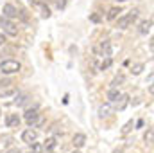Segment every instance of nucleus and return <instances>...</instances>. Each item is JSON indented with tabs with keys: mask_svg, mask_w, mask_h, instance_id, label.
<instances>
[{
	"mask_svg": "<svg viewBox=\"0 0 154 153\" xmlns=\"http://www.w3.org/2000/svg\"><path fill=\"white\" fill-rule=\"evenodd\" d=\"M22 69V65H20V61H16V60H4L2 63H0V70L4 72V74H14V72H18Z\"/></svg>",
	"mask_w": 154,
	"mask_h": 153,
	"instance_id": "1",
	"label": "nucleus"
},
{
	"mask_svg": "<svg viewBox=\"0 0 154 153\" xmlns=\"http://www.w3.org/2000/svg\"><path fill=\"white\" fill-rule=\"evenodd\" d=\"M136 18H138V11H131L129 15L120 16V18L116 20V27H118V29H127V27H129Z\"/></svg>",
	"mask_w": 154,
	"mask_h": 153,
	"instance_id": "2",
	"label": "nucleus"
},
{
	"mask_svg": "<svg viewBox=\"0 0 154 153\" xmlns=\"http://www.w3.org/2000/svg\"><path fill=\"white\" fill-rule=\"evenodd\" d=\"M0 27L4 29V33L7 34V36H16L18 34V27L13 24V22H9V18H0Z\"/></svg>",
	"mask_w": 154,
	"mask_h": 153,
	"instance_id": "3",
	"label": "nucleus"
},
{
	"mask_svg": "<svg viewBox=\"0 0 154 153\" xmlns=\"http://www.w3.org/2000/svg\"><path fill=\"white\" fill-rule=\"evenodd\" d=\"M36 139H38V133H36V130H32V128H27V130H23V132H22V142H25V144H32Z\"/></svg>",
	"mask_w": 154,
	"mask_h": 153,
	"instance_id": "4",
	"label": "nucleus"
},
{
	"mask_svg": "<svg viewBox=\"0 0 154 153\" xmlns=\"http://www.w3.org/2000/svg\"><path fill=\"white\" fill-rule=\"evenodd\" d=\"M113 103H115V110H124L129 105V96L127 94H120Z\"/></svg>",
	"mask_w": 154,
	"mask_h": 153,
	"instance_id": "5",
	"label": "nucleus"
},
{
	"mask_svg": "<svg viewBox=\"0 0 154 153\" xmlns=\"http://www.w3.org/2000/svg\"><path fill=\"white\" fill-rule=\"evenodd\" d=\"M2 13H4L5 18H16V16H18V9H16L13 4H5V5L2 7Z\"/></svg>",
	"mask_w": 154,
	"mask_h": 153,
	"instance_id": "6",
	"label": "nucleus"
},
{
	"mask_svg": "<svg viewBox=\"0 0 154 153\" xmlns=\"http://www.w3.org/2000/svg\"><path fill=\"white\" fill-rule=\"evenodd\" d=\"M72 144H74V148H75V150L82 148V146L86 144V135H84V133H75V135H74V139H72Z\"/></svg>",
	"mask_w": 154,
	"mask_h": 153,
	"instance_id": "7",
	"label": "nucleus"
},
{
	"mask_svg": "<svg viewBox=\"0 0 154 153\" xmlns=\"http://www.w3.org/2000/svg\"><path fill=\"white\" fill-rule=\"evenodd\" d=\"M5 124H7L9 128H16V126H20V117L16 114H9L5 117Z\"/></svg>",
	"mask_w": 154,
	"mask_h": 153,
	"instance_id": "8",
	"label": "nucleus"
},
{
	"mask_svg": "<svg viewBox=\"0 0 154 153\" xmlns=\"http://www.w3.org/2000/svg\"><path fill=\"white\" fill-rule=\"evenodd\" d=\"M38 115H39V114H38V106H34V108H27V110H25L23 119H25L27 122H31V121H34Z\"/></svg>",
	"mask_w": 154,
	"mask_h": 153,
	"instance_id": "9",
	"label": "nucleus"
},
{
	"mask_svg": "<svg viewBox=\"0 0 154 153\" xmlns=\"http://www.w3.org/2000/svg\"><path fill=\"white\" fill-rule=\"evenodd\" d=\"M151 29H152V20L149 18V20H143L142 24H140V34H147V33H151Z\"/></svg>",
	"mask_w": 154,
	"mask_h": 153,
	"instance_id": "10",
	"label": "nucleus"
},
{
	"mask_svg": "<svg viewBox=\"0 0 154 153\" xmlns=\"http://www.w3.org/2000/svg\"><path fill=\"white\" fill-rule=\"evenodd\" d=\"M57 146V139L56 137H48L45 142H43V150H48V151H54Z\"/></svg>",
	"mask_w": 154,
	"mask_h": 153,
	"instance_id": "11",
	"label": "nucleus"
},
{
	"mask_svg": "<svg viewBox=\"0 0 154 153\" xmlns=\"http://www.w3.org/2000/svg\"><path fill=\"white\" fill-rule=\"evenodd\" d=\"M100 52H102V56H106V58L111 56V43H109L108 40H104V41L100 43Z\"/></svg>",
	"mask_w": 154,
	"mask_h": 153,
	"instance_id": "12",
	"label": "nucleus"
},
{
	"mask_svg": "<svg viewBox=\"0 0 154 153\" xmlns=\"http://www.w3.org/2000/svg\"><path fill=\"white\" fill-rule=\"evenodd\" d=\"M111 112H113V106L108 103V105H102L100 108H99V117H108V115H111Z\"/></svg>",
	"mask_w": 154,
	"mask_h": 153,
	"instance_id": "13",
	"label": "nucleus"
},
{
	"mask_svg": "<svg viewBox=\"0 0 154 153\" xmlns=\"http://www.w3.org/2000/svg\"><path fill=\"white\" fill-rule=\"evenodd\" d=\"M118 96H120V92H118V88H116V86H111V88L108 90V99H109V103H113Z\"/></svg>",
	"mask_w": 154,
	"mask_h": 153,
	"instance_id": "14",
	"label": "nucleus"
},
{
	"mask_svg": "<svg viewBox=\"0 0 154 153\" xmlns=\"http://www.w3.org/2000/svg\"><path fill=\"white\" fill-rule=\"evenodd\" d=\"M118 13H122L120 7H111V9L108 11V20H115L116 16H118Z\"/></svg>",
	"mask_w": 154,
	"mask_h": 153,
	"instance_id": "15",
	"label": "nucleus"
},
{
	"mask_svg": "<svg viewBox=\"0 0 154 153\" xmlns=\"http://www.w3.org/2000/svg\"><path fill=\"white\" fill-rule=\"evenodd\" d=\"M145 69V65L143 63H136V65H133V69H131V72L134 74V76H138V74H142V70Z\"/></svg>",
	"mask_w": 154,
	"mask_h": 153,
	"instance_id": "16",
	"label": "nucleus"
},
{
	"mask_svg": "<svg viewBox=\"0 0 154 153\" xmlns=\"http://www.w3.org/2000/svg\"><path fill=\"white\" fill-rule=\"evenodd\" d=\"M133 126H134V122L133 121H129V122H125V126L122 128V135H127L131 130H133Z\"/></svg>",
	"mask_w": 154,
	"mask_h": 153,
	"instance_id": "17",
	"label": "nucleus"
},
{
	"mask_svg": "<svg viewBox=\"0 0 154 153\" xmlns=\"http://www.w3.org/2000/svg\"><path fill=\"white\" fill-rule=\"evenodd\" d=\"M27 101H29V96H27V94H23V96H20V97H18V99H16L14 103H16L18 106H22V105H25Z\"/></svg>",
	"mask_w": 154,
	"mask_h": 153,
	"instance_id": "18",
	"label": "nucleus"
},
{
	"mask_svg": "<svg viewBox=\"0 0 154 153\" xmlns=\"http://www.w3.org/2000/svg\"><path fill=\"white\" fill-rule=\"evenodd\" d=\"M43 151V144H39V142H32V153H41Z\"/></svg>",
	"mask_w": 154,
	"mask_h": 153,
	"instance_id": "19",
	"label": "nucleus"
},
{
	"mask_svg": "<svg viewBox=\"0 0 154 153\" xmlns=\"http://www.w3.org/2000/svg\"><path fill=\"white\" fill-rule=\"evenodd\" d=\"M48 16H50V9L41 5V18H48Z\"/></svg>",
	"mask_w": 154,
	"mask_h": 153,
	"instance_id": "20",
	"label": "nucleus"
},
{
	"mask_svg": "<svg viewBox=\"0 0 154 153\" xmlns=\"http://www.w3.org/2000/svg\"><path fill=\"white\" fill-rule=\"evenodd\" d=\"M120 83H124V76H116L111 85H113V86H120Z\"/></svg>",
	"mask_w": 154,
	"mask_h": 153,
	"instance_id": "21",
	"label": "nucleus"
},
{
	"mask_svg": "<svg viewBox=\"0 0 154 153\" xmlns=\"http://www.w3.org/2000/svg\"><path fill=\"white\" fill-rule=\"evenodd\" d=\"M109 65H111V60H109V58H108V60H106V61H102V63H100V70H104V69H108V67H109Z\"/></svg>",
	"mask_w": 154,
	"mask_h": 153,
	"instance_id": "22",
	"label": "nucleus"
},
{
	"mask_svg": "<svg viewBox=\"0 0 154 153\" xmlns=\"http://www.w3.org/2000/svg\"><path fill=\"white\" fill-rule=\"evenodd\" d=\"M56 5H57V9H65L66 0H56Z\"/></svg>",
	"mask_w": 154,
	"mask_h": 153,
	"instance_id": "23",
	"label": "nucleus"
},
{
	"mask_svg": "<svg viewBox=\"0 0 154 153\" xmlns=\"http://www.w3.org/2000/svg\"><path fill=\"white\" fill-rule=\"evenodd\" d=\"M90 20H91V22H100V15H99V13H93V15L90 16Z\"/></svg>",
	"mask_w": 154,
	"mask_h": 153,
	"instance_id": "24",
	"label": "nucleus"
},
{
	"mask_svg": "<svg viewBox=\"0 0 154 153\" xmlns=\"http://www.w3.org/2000/svg\"><path fill=\"white\" fill-rule=\"evenodd\" d=\"M145 141H147V142H152V130H151V128H149V132L145 133Z\"/></svg>",
	"mask_w": 154,
	"mask_h": 153,
	"instance_id": "25",
	"label": "nucleus"
},
{
	"mask_svg": "<svg viewBox=\"0 0 154 153\" xmlns=\"http://www.w3.org/2000/svg\"><path fill=\"white\" fill-rule=\"evenodd\" d=\"M14 92H16L14 88H13V90H7V92H2V97H9V96H13Z\"/></svg>",
	"mask_w": 154,
	"mask_h": 153,
	"instance_id": "26",
	"label": "nucleus"
},
{
	"mask_svg": "<svg viewBox=\"0 0 154 153\" xmlns=\"http://www.w3.org/2000/svg\"><path fill=\"white\" fill-rule=\"evenodd\" d=\"M4 41H5V36H4V34H0V47L4 45Z\"/></svg>",
	"mask_w": 154,
	"mask_h": 153,
	"instance_id": "27",
	"label": "nucleus"
},
{
	"mask_svg": "<svg viewBox=\"0 0 154 153\" xmlns=\"http://www.w3.org/2000/svg\"><path fill=\"white\" fill-rule=\"evenodd\" d=\"M29 2H31V4H32V5H38V4H39L38 0H29Z\"/></svg>",
	"mask_w": 154,
	"mask_h": 153,
	"instance_id": "28",
	"label": "nucleus"
},
{
	"mask_svg": "<svg viewBox=\"0 0 154 153\" xmlns=\"http://www.w3.org/2000/svg\"><path fill=\"white\" fill-rule=\"evenodd\" d=\"M122 151H124L122 148H116V150H115V151H113V153H122Z\"/></svg>",
	"mask_w": 154,
	"mask_h": 153,
	"instance_id": "29",
	"label": "nucleus"
},
{
	"mask_svg": "<svg viewBox=\"0 0 154 153\" xmlns=\"http://www.w3.org/2000/svg\"><path fill=\"white\" fill-rule=\"evenodd\" d=\"M7 153H20L18 150H13V151H7Z\"/></svg>",
	"mask_w": 154,
	"mask_h": 153,
	"instance_id": "30",
	"label": "nucleus"
},
{
	"mask_svg": "<svg viewBox=\"0 0 154 153\" xmlns=\"http://www.w3.org/2000/svg\"><path fill=\"white\" fill-rule=\"evenodd\" d=\"M72 153H81V151H79V150H75V151H72Z\"/></svg>",
	"mask_w": 154,
	"mask_h": 153,
	"instance_id": "31",
	"label": "nucleus"
},
{
	"mask_svg": "<svg viewBox=\"0 0 154 153\" xmlns=\"http://www.w3.org/2000/svg\"><path fill=\"white\" fill-rule=\"evenodd\" d=\"M116 2H125V0H116Z\"/></svg>",
	"mask_w": 154,
	"mask_h": 153,
	"instance_id": "32",
	"label": "nucleus"
},
{
	"mask_svg": "<svg viewBox=\"0 0 154 153\" xmlns=\"http://www.w3.org/2000/svg\"><path fill=\"white\" fill-rule=\"evenodd\" d=\"M25 153H32V151H25Z\"/></svg>",
	"mask_w": 154,
	"mask_h": 153,
	"instance_id": "33",
	"label": "nucleus"
},
{
	"mask_svg": "<svg viewBox=\"0 0 154 153\" xmlns=\"http://www.w3.org/2000/svg\"><path fill=\"white\" fill-rule=\"evenodd\" d=\"M0 114H2V112H0Z\"/></svg>",
	"mask_w": 154,
	"mask_h": 153,
	"instance_id": "34",
	"label": "nucleus"
}]
</instances>
